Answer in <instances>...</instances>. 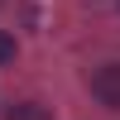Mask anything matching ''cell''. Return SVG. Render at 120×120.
Masks as SVG:
<instances>
[{
    "mask_svg": "<svg viewBox=\"0 0 120 120\" xmlns=\"http://www.w3.org/2000/svg\"><path fill=\"white\" fill-rule=\"evenodd\" d=\"M91 91H96V101H101V106L120 111V63L96 67V77H91Z\"/></svg>",
    "mask_w": 120,
    "mask_h": 120,
    "instance_id": "obj_1",
    "label": "cell"
},
{
    "mask_svg": "<svg viewBox=\"0 0 120 120\" xmlns=\"http://www.w3.org/2000/svg\"><path fill=\"white\" fill-rule=\"evenodd\" d=\"M5 120H53V115H48L38 101H19V106H10V111H5Z\"/></svg>",
    "mask_w": 120,
    "mask_h": 120,
    "instance_id": "obj_2",
    "label": "cell"
},
{
    "mask_svg": "<svg viewBox=\"0 0 120 120\" xmlns=\"http://www.w3.org/2000/svg\"><path fill=\"white\" fill-rule=\"evenodd\" d=\"M10 58H15V38L0 34V63H10Z\"/></svg>",
    "mask_w": 120,
    "mask_h": 120,
    "instance_id": "obj_3",
    "label": "cell"
}]
</instances>
